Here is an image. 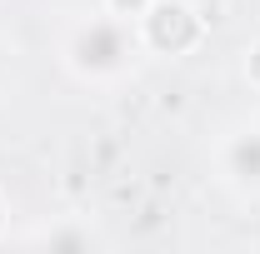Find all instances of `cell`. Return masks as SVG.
Listing matches in <instances>:
<instances>
[{"mask_svg": "<svg viewBox=\"0 0 260 254\" xmlns=\"http://www.w3.org/2000/svg\"><path fill=\"white\" fill-rule=\"evenodd\" d=\"M145 55L135 20L115 10H90L75 15L60 30V70L80 90H115L135 75V65Z\"/></svg>", "mask_w": 260, "mask_h": 254, "instance_id": "1", "label": "cell"}, {"mask_svg": "<svg viewBox=\"0 0 260 254\" xmlns=\"http://www.w3.org/2000/svg\"><path fill=\"white\" fill-rule=\"evenodd\" d=\"M135 30L145 55H165V60H180L200 50L205 40V15L195 10L190 0H150L140 15H135Z\"/></svg>", "mask_w": 260, "mask_h": 254, "instance_id": "2", "label": "cell"}, {"mask_svg": "<svg viewBox=\"0 0 260 254\" xmlns=\"http://www.w3.org/2000/svg\"><path fill=\"white\" fill-rule=\"evenodd\" d=\"M210 164H215L220 190H230L235 199H260V115L220 130Z\"/></svg>", "mask_w": 260, "mask_h": 254, "instance_id": "3", "label": "cell"}, {"mask_svg": "<svg viewBox=\"0 0 260 254\" xmlns=\"http://www.w3.org/2000/svg\"><path fill=\"white\" fill-rule=\"evenodd\" d=\"M20 244H40V249H65V254H85V249H100L105 234L85 215H60V220L40 224V229H25Z\"/></svg>", "mask_w": 260, "mask_h": 254, "instance_id": "4", "label": "cell"}, {"mask_svg": "<svg viewBox=\"0 0 260 254\" xmlns=\"http://www.w3.org/2000/svg\"><path fill=\"white\" fill-rule=\"evenodd\" d=\"M240 75H245V85H250V90H260V40H250V45H245Z\"/></svg>", "mask_w": 260, "mask_h": 254, "instance_id": "5", "label": "cell"}, {"mask_svg": "<svg viewBox=\"0 0 260 254\" xmlns=\"http://www.w3.org/2000/svg\"><path fill=\"white\" fill-rule=\"evenodd\" d=\"M10 55H15V50H10V45L0 40V95H5V90L15 85V60H10Z\"/></svg>", "mask_w": 260, "mask_h": 254, "instance_id": "6", "label": "cell"}, {"mask_svg": "<svg viewBox=\"0 0 260 254\" xmlns=\"http://www.w3.org/2000/svg\"><path fill=\"white\" fill-rule=\"evenodd\" d=\"M145 5H150V0H100V10H115V15H125V20H135Z\"/></svg>", "mask_w": 260, "mask_h": 254, "instance_id": "7", "label": "cell"}, {"mask_svg": "<svg viewBox=\"0 0 260 254\" xmlns=\"http://www.w3.org/2000/svg\"><path fill=\"white\" fill-rule=\"evenodd\" d=\"M10 239V194L0 190V244Z\"/></svg>", "mask_w": 260, "mask_h": 254, "instance_id": "8", "label": "cell"}]
</instances>
